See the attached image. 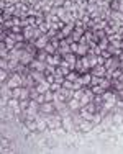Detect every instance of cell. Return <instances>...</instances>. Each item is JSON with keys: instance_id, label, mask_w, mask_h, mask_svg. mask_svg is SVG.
Wrapping results in <instances>:
<instances>
[{"instance_id": "cell-35", "label": "cell", "mask_w": 123, "mask_h": 154, "mask_svg": "<svg viewBox=\"0 0 123 154\" xmlns=\"http://www.w3.org/2000/svg\"><path fill=\"white\" fill-rule=\"evenodd\" d=\"M43 35H45V33H43L41 30H39L38 26H35V35H33V39H38V38H41Z\"/></svg>"}, {"instance_id": "cell-45", "label": "cell", "mask_w": 123, "mask_h": 154, "mask_svg": "<svg viewBox=\"0 0 123 154\" xmlns=\"http://www.w3.org/2000/svg\"><path fill=\"white\" fill-rule=\"evenodd\" d=\"M120 69H121V72H123V67H120Z\"/></svg>"}, {"instance_id": "cell-15", "label": "cell", "mask_w": 123, "mask_h": 154, "mask_svg": "<svg viewBox=\"0 0 123 154\" xmlns=\"http://www.w3.org/2000/svg\"><path fill=\"white\" fill-rule=\"evenodd\" d=\"M87 53H89V46L87 45H82V43H79V46H77V51H75V56L77 57H84V56H87Z\"/></svg>"}, {"instance_id": "cell-38", "label": "cell", "mask_w": 123, "mask_h": 154, "mask_svg": "<svg viewBox=\"0 0 123 154\" xmlns=\"http://www.w3.org/2000/svg\"><path fill=\"white\" fill-rule=\"evenodd\" d=\"M56 35H57V31H56V30H53V28H49V30H48V33H46V36H48L49 39H51V38H54Z\"/></svg>"}, {"instance_id": "cell-21", "label": "cell", "mask_w": 123, "mask_h": 154, "mask_svg": "<svg viewBox=\"0 0 123 154\" xmlns=\"http://www.w3.org/2000/svg\"><path fill=\"white\" fill-rule=\"evenodd\" d=\"M48 56L49 54L46 53V49H38V53H36V59H39V61H46Z\"/></svg>"}, {"instance_id": "cell-28", "label": "cell", "mask_w": 123, "mask_h": 154, "mask_svg": "<svg viewBox=\"0 0 123 154\" xmlns=\"http://www.w3.org/2000/svg\"><path fill=\"white\" fill-rule=\"evenodd\" d=\"M118 8H120V0H112V2H110V10L117 12Z\"/></svg>"}, {"instance_id": "cell-30", "label": "cell", "mask_w": 123, "mask_h": 154, "mask_svg": "<svg viewBox=\"0 0 123 154\" xmlns=\"http://www.w3.org/2000/svg\"><path fill=\"white\" fill-rule=\"evenodd\" d=\"M45 98H46V102H53L54 100V92H53V90L45 92Z\"/></svg>"}, {"instance_id": "cell-29", "label": "cell", "mask_w": 123, "mask_h": 154, "mask_svg": "<svg viewBox=\"0 0 123 154\" xmlns=\"http://www.w3.org/2000/svg\"><path fill=\"white\" fill-rule=\"evenodd\" d=\"M38 95H39V92L36 90V87H30V98L36 100V98H38Z\"/></svg>"}, {"instance_id": "cell-31", "label": "cell", "mask_w": 123, "mask_h": 154, "mask_svg": "<svg viewBox=\"0 0 123 154\" xmlns=\"http://www.w3.org/2000/svg\"><path fill=\"white\" fill-rule=\"evenodd\" d=\"M94 33H95V38L97 39H102V38H105V36H107L105 30H97V31H94Z\"/></svg>"}, {"instance_id": "cell-3", "label": "cell", "mask_w": 123, "mask_h": 154, "mask_svg": "<svg viewBox=\"0 0 123 154\" xmlns=\"http://www.w3.org/2000/svg\"><path fill=\"white\" fill-rule=\"evenodd\" d=\"M28 67L31 69V71H39V72H45L46 71V67H48V62L46 61H39V59H35L31 61V64L28 66Z\"/></svg>"}, {"instance_id": "cell-18", "label": "cell", "mask_w": 123, "mask_h": 154, "mask_svg": "<svg viewBox=\"0 0 123 154\" xmlns=\"http://www.w3.org/2000/svg\"><path fill=\"white\" fill-rule=\"evenodd\" d=\"M63 59L69 62V64H71V67L74 69V64H75V61H77V56H75L74 53H67L66 56H63Z\"/></svg>"}, {"instance_id": "cell-12", "label": "cell", "mask_w": 123, "mask_h": 154, "mask_svg": "<svg viewBox=\"0 0 123 154\" xmlns=\"http://www.w3.org/2000/svg\"><path fill=\"white\" fill-rule=\"evenodd\" d=\"M67 107L71 108V112H79V110L82 108V103H81V100H77V98L72 97L71 100L67 102Z\"/></svg>"}, {"instance_id": "cell-33", "label": "cell", "mask_w": 123, "mask_h": 154, "mask_svg": "<svg viewBox=\"0 0 123 154\" xmlns=\"http://www.w3.org/2000/svg\"><path fill=\"white\" fill-rule=\"evenodd\" d=\"M92 102H94L95 105H103V97H102V95H95Z\"/></svg>"}, {"instance_id": "cell-10", "label": "cell", "mask_w": 123, "mask_h": 154, "mask_svg": "<svg viewBox=\"0 0 123 154\" xmlns=\"http://www.w3.org/2000/svg\"><path fill=\"white\" fill-rule=\"evenodd\" d=\"M90 74H92V75H97V77H105L107 69H105V66H95V67L90 69Z\"/></svg>"}, {"instance_id": "cell-25", "label": "cell", "mask_w": 123, "mask_h": 154, "mask_svg": "<svg viewBox=\"0 0 123 154\" xmlns=\"http://www.w3.org/2000/svg\"><path fill=\"white\" fill-rule=\"evenodd\" d=\"M45 49H46V53H48V54H56V53H57V49H56V48H54V46L51 45V41H49L48 45H46Z\"/></svg>"}, {"instance_id": "cell-4", "label": "cell", "mask_w": 123, "mask_h": 154, "mask_svg": "<svg viewBox=\"0 0 123 154\" xmlns=\"http://www.w3.org/2000/svg\"><path fill=\"white\" fill-rule=\"evenodd\" d=\"M56 112V107H54V102H45L43 105H39V113H45V115H51V113Z\"/></svg>"}, {"instance_id": "cell-9", "label": "cell", "mask_w": 123, "mask_h": 154, "mask_svg": "<svg viewBox=\"0 0 123 154\" xmlns=\"http://www.w3.org/2000/svg\"><path fill=\"white\" fill-rule=\"evenodd\" d=\"M77 80L82 84L84 87H89L90 85V80H92V74L90 72H84V74H79Z\"/></svg>"}, {"instance_id": "cell-26", "label": "cell", "mask_w": 123, "mask_h": 154, "mask_svg": "<svg viewBox=\"0 0 123 154\" xmlns=\"http://www.w3.org/2000/svg\"><path fill=\"white\" fill-rule=\"evenodd\" d=\"M21 90H23V87H17V89H12V97L20 98V97H21Z\"/></svg>"}, {"instance_id": "cell-6", "label": "cell", "mask_w": 123, "mask_h": 154, "mask_svg": "<svg viewBox=\"0 0 123 154\" xmlns=\"http://www.w3.org/2000/svg\"><path fill=\"white\" fill-rule=\"evenodd\" d=\"M94 128H95V125H94L92 122H89V120H84V122L79 125V126L75 128V130L82 131V133H90V131H92ZM75 130H74V131H75Z\"/></svg>"}, {"instance_id": "cell-5", "label": "cell", "mask_w": 123, "mask_h": 154, "mask_svg": "<svg viewBox=\"0 0 123 154\" xmlns=\"http://www.w3.org/2000/svg\"><path fill=\"white\" fill-rule=\"evenodd\" d=\"M63 128L66 131H69V133L75 130V125H74V120H72V115L63 116Z\"/></svg>"}, {"instance_id": "cell-17", "label": "cell", "mask_w": 123, "mask_h": 154, "mask_svg": "<svg viewBox=\"0 0 123 154\" xmlns=\"http://www.w3.org/2000/svg\"><path fill=\"white\" fill-rule=\"evenodd\" d=\"M108 25V20H105V18H102V20H95V28H94L92 31H97V30H105Z\"/></svg>"}, {"instance_id": "cell-16", "label": "cell", "mask_w": 123, "mask_h": 154, "mask_svg": "<svg viewBox=\"0 0 123 154\" xmlns=\"http://www.w3.org/2000/svg\"><path fill=\"white\" fill-rule=\"evenodd\" d=\"M61 33H63L64 36H69L72 31H74V21H69V23H66L63 26V30H59Z\"/></svg>"}, {"instance_id": "cell-22", "label": "cell", "mask_w": 123, "mask_h": 154, "mask_svg": "<svg viewBox=\"0 0 123 154\" xmlns=\"http://www.w3.org/2000/svg\"><path fill=\"white\" fill-rule=\"evenodd\" d=\"M97 45H99V48L103 51V49H107V48H108V45H110V41H108V38L105 36V38L99 39V43H97Z\"/></svg>"}, {"instance_id": "cell-44", "label": "cell", "mask_w": 123, "mask_h": 154, "mask_svg": "<svg viewBox=\"0 0 123 154\" xmlns=\"http://www.w3.org/2000/svg\"><path fill=\"white\" fill-rule=\"evenodd\" d=\"M107 2H108V3H110V2H112V0H107Z\"/></svg>"}, {"instance_id": "cell-2", "label": "cell", "mask_w": 123, "mask_h": 154, "mask_svg": "<svg viewBox=\"0 0 123 154\" xmlns=\"http://www.w3.org/2000/svg\"><path fill=\"white\" fill-rule=\"evenodd\" d=\"M118 67H120V57L118 56H112L105 61V69L108 72L115 71V69H118Z\"/></svg>"}, {"instance_id": "cell-11", "label": "cell", "mask_w": 123, "mask_h": 154, "mask_svg": "<svg viewBox=\"0 0 123 154\" xmlns=\"http://www.w3.org/2000/svg\"><path fill=\"white\" fill-rule=\"evenodd\" d=\"M110 20L117 21L118 26H123V12H120V10L113 12V10H112V13H110Z\"/></svg>"}, {"instance_id": "cell-27", "label": "cell", "mask_w": 123, "mask_h": 154, "mask_svg": "<svg viewBox=\"0 0 123 154\" xmlns=\"http://www.w3.org/2000/svg\"><path fill=\"white\" fill-rule=\"evenodd\" d=\"M90 89H92V92L95 94V95H102L103 92H105V90H103V89H102V87H100V85H92V87H90Z\"/></svg>"}, {"instance_id": "cell-39", "label": "cell", "mask_w": 123, "mask_h": 154, "mask_svg": "<svg viewBox=\"0 0 123 154\" xmlns=\"http://www.w3.org/2000/svg\"><path fill=\"white\" fill-rule=\"evenodd\" d=\"M0 69H8V61L0 57Z\"/></svg>"}, {"instance_id": "cell-20", "label": "cell", "mask_w": 123, "mask_h": 154, "mask_svg": "<svg viewBox=\"0 0 123 154\" xmlns=\"http://www.w3.org/2000/svg\"><path fill=\"white\" fill-rule=\"evenodd\" d=\"M18 66H20V61H18V59H10V61H8V69H7V71L15 72Z\"/></svg>"}, {"instance_id": "cell-32", "label": "cell", "mask_w": 123, "mask_h": 154, "mask_svg": "<svg viewBox=\"0 0 123 154\" xmlns=\"http://www.w3.org/2000/svg\"><path fill=\"white\" fill-rule=\"evenodd\" d=\"M100 80H102V77L92 75V80H90V85H89V87H92V85H99V84H100Z\"/></svg>"}, {"instance_id": "cell-13", "label": "cell", "mask_w": 123, "mask_h": 154, "mask_svg": "<svg viewBox=\"0 0 123 154\" xmlns=\"http://www.w3.org/2000/svg\"><path fill=\"white\" fill-rule=\"evenodd\" d=\"M23 35H25V39L28 43H33V35H35V26H25L23 28Z\"/></svg>"}, {"instance_id": "cell-43", "label": "cell", "mask_w": 123, "mask_h": 154, "mask_svg": "<svg viewBox=\"0 0 123 154\" xmlns=\"http://www.w3.org/2000/svg\"><path fill=\"white\" fill-rule=\"evenodd\" d=\"M20 2L21 3H26V5H30V7L33 5V0H20Z\"/></svg>"}, {"instance_id": "cell-42", "label": "cell", "mask_w": 123, "mask_h": 154, "mask_svg": "<svg viewBox=\"0 0 123 154\" xmlns=\"http://www.w3.org/2000/svg\"><path fill=\"white\" fill-rule=\"evenodd\" d=\"M54 7H64V0H54Z\"/></svg>"}, {"instance_id": "cell-34", "label": "cell", "mask_w": 123, "mask_h": 154, "mask_svg": "<svg viewBox=\"0 0 123 154\" xmlns=\"http://www.w3.org/2000/svg\"><path fill=\"white\" fill-rule=\"evenodd\" d=\"M84 89H85V87H84ZM84 89H81V90H74V98L81 100V98L84 97Z\"/></svg>"}, {"instance_id": "cell-1", "label": "cell", "mask_w": 123, "mask_h": 154, "mask_svg": "<svg viewBox=\"0 0 123 154\" xmlns=\"http://www.w3.org/2000/svg\"><path fill=\"white\" fill-rule=\"evenodd\" d=\"M7 85L10 89H17V87H23V75L18 74V72H12L10 79L7 80Z\"/></svg>"}, {"instance_id": "cell-23", "label": "cell", "mask_w": 123, "mask_h": 154, "mask_svg": "<svg viewBox=\"0 0 123 154\" xmlns=\"http://www.w3.org/2000/svg\"><path fill=\"white\" fill-rule=\"evenodd\" d=\"M77 77H79V72L77 71H71L69 74L66 75V79L71 80V82H74V80H77Z\"/></svg>"}, {"instance_id": "cell-37", "label": "cell", "mask_w": 123, "mask_h": 154, "mask_svg": "<svg viewBox=\"0 0 123 154\" xmlns=\"http://www.w3.org/2000/svg\"><path fill=\"white\" fill-rule=\"evenodd\" d=\"M61 84H57V82H53L51 84V87H49V90H53V92H59V89H61Z\"/></svg>"}, {"instance_id": "cell-7", "label": "cell", "mask_w": 123, "mask_h": 154, "mask_svg": "<svg viewBox=\"0 0 123 154\" xmlns=\"http://www.w3.org/2000/svg\"><path fill=\"white\" fill-rule=\"evenodd\" d=\"M61 61H63V56L61 54H49L48 57H46V62H48L49 66H59Z\"/></svg>"}, {"instance_id": "cell-8", "label": "cell", "mask_w": 123, "mask_h": 154, "mask_svg": "<svg viewBox=\"0 0 123 154\" xmlns=\"http://www.w3.org/2000/svg\"><path fill=\"white\" fill-rule=\"evenodd\" d=\"M48 43H49V38H48V36H46V33H45V35H43L41 38L35 39V41H33V45H35L36 48H38V49H45Z\"/></svg>"}, {"instance_id": "cell-36", "label": "cell", "mask_w": 123, "mask_h": 154, "mask_svg": "<svg viewBox=\"0 0 123 154\" xmlns=\"http://www.w3.org/2000/svg\"><path fill=\"white\" fill-rule=\"evenodd\" d=\"M56 67H57V66H49V64H48L45 74H46V75H48V74H54V72H56Z\"/></svg>"}, {"instance_id": "cell-24", "label": "cell", "mask_w": 123, "mask_h": 154, "mask_svg": "<svg viewBox=\"0 0 123 154\" xmlns=\"http://www.w3.org/2000/svg\"><path fill=\"white\" fill-rule=\"evenodd\" d=\"M38 28H39V30H41L43 33H48V30L51 28V25H49L48 21H43V23H39V25H38Z\"/></svg>"}, {"instance_id": "cell-41", "label": "cell", "mask_w": 123, "mask_h": 154, "mask_svg": "<svg viewBox=\"0 0 123 154\" xmlns=\"http://www.w3.org/2000/svg\"><path fill=\"white\" fill-rule=\"evenodd\" d=\"M8 144H10V141L7 138H2V146H3V151H5L7 148H8Z\"/></svg>"}, {"instance_id": "cell-19", "label": "cell", "mask_w": 123, "mask_h": 154, "mask_svg": "<svg viewBox=\"0 0 123 154\" xmlns=\"http://www.w3.org/2000/svg\"><path fill=\"white\" fill-rule=\"evenodd\" d=\"M36 90H38L39 94H45V92H48L49 90V87H51V84L49 82H43V84H36Z\"/></svg>"}, {"instance_id": "cell-40", "label": "cell", "mask_w": 123, "mask_h": 154, "mask_svg": "<svg viewBox=\"0 0 123 154\" xmlns=\"http://www.w3.org/2000/svg\"><path fill=\"white\" fill-rule=\"evenodd\" d=\"M36 102H38L39 105H43V103H45V102H46V98H45V94H39V95H38V98H36Z\"/></svg>"}, {"instance_id": "cell-14", "label": "cell", "mask_w": 123, "mask_h": 154, "mask_svg": "<svg viewBox=\"0 0 123 154\" xmlns=\"http://www.w3.org/2000/svg\"><path fill=\"white\" fill-rule=\"evenodd\" d=\"M35 57H36L35 54H31V53H28V51H25L23 56H21V59H20V62H21L23 66H30V64H31V61H33Z\"/></svg>"}]
</instances>
